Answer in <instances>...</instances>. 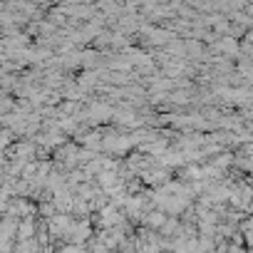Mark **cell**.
<instances>
[{"instance_id": "obj_1", "label": "cell", "mask_w": 253, "mask_h": 253, "mask_svg": "<svg viewBox=\"0 0 253 253\" xmlns=\"http://www.w3.org/2000/svg\"><path fill=\"white\" fill-rule=\"evenodd\" d=\"M33 231H35V226H33V221H25V223L20 226V238H23V241H28Z\"/></svg>"}, {"instance_id": "obj_2", "label": "cell", "mask_w": 253, "mask_h": 253, "mask_svg": "<svg viewBox=\"0 0 253 253\" xmlns=\"http://www.w3.org/2000/svg\"><path fill=\"white\" fill-rule=\"evenodd\" d=\"M149 226H164V216L162 213H149Z\"/></svg>"}]
</instances>
